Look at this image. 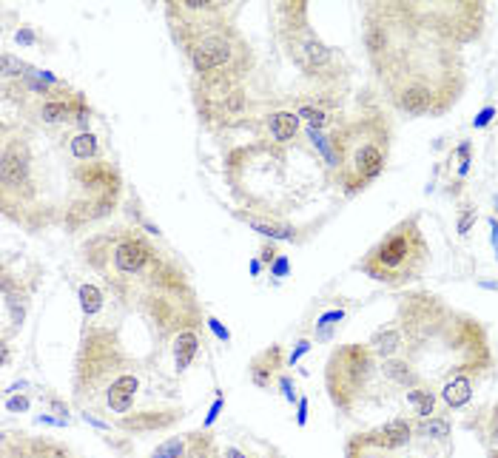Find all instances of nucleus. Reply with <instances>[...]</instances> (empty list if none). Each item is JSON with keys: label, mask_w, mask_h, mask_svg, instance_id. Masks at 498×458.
<instances>
[{"label": "nucleus", "mask_w": 498, "mask_h": 458, "mask_svg": "<svg viewBox=\"0 0 498 458\" xmlns=\"http://www.w3.org/2000/svg\"><path fill=\"white\" fill-rule=\"evenodd\" d=\"M88 262L103 274V279L120 293L126 302H137V308L168 330L171 319L177 324H188V313L194 311V293H191L185 274L177 271L163 254L137 231H117L108 237H97L86 245Z\"/></svg>", "instance_id": "obj_1"}, {"label": "nucleus", "mask_w": 498, "mask_h": 458, "mask_svg": "<svg viewBox=\"0 0 498 458\" xmlns=\"http://www.w3.org/2000/svg\"><path fill=\"white\" fill-rule=\"evenodd\" d=\"M333 140L339 182L348 194L368 188L388 165L390 157V125L381 114H361L344 123Z\"/></svg>", "instance_id": "obj_2"}, {"label": "nucleus", "mask_w": 498, "mask_h": 458, "mask_svg": "<svg viewBox=\"0 0 498 458\" xmlns=\"http://www.w3.org/2000/svg\"><path fill=\"white\" fill-rule=\"evenodd\" d=\"M427 259H430L427 239L421 234L418 222L410 217L390 228L368 251V256L359 262V268L376 282L405 285L421 276V271L427 268Z\"/></svg>", "instance_id": "obj_3"}, {"label": "nucleus", "mask_w": 498, "mask_h": 458, "mask_svg": "<svg viewBox=\"0 0 498 458\" xmlns=\"http://www.w3.org/2000/svg\"><path fill=\"white\" fill-rule=\"evenodd\" d=\"M373 376V350L365 345H344L336 348L328 359L324 385H328L331 402L342 410H353L359 396L365 393Z\"/></svg>", "instance_id": "obj_4"}, {"label": "nucleus", "mask_w": 498, "mask_h": 458, "mask_svg": "<svg viewBox=\"0 0 498 458\" xmlns=\"http://www.w3.org/2000/svg\"><path fill=\"white\" fill-rule=\"evenodd\" d=\"M285 14H291V21L285 23V43H288V51L294 60L308 71V74H319L333 63L331 49L324 46L319 37L313 34V29L305 21V6H294L285 9Z\"/></svg>", "instance_id": "obj_5"}, {"label": "nucleus", "mask_w": 498, "mask_h": 458, "mask_svg": "<svg viewBox=\"0 0 498 458\" xmlns=\"http://www.w3.org/2000/svg\"><path fill=\"white\" fill-rule=\"evenodd\" d=\"M410 435H413V424L407 422V418H390L388 424H381V427L365 433L361 438H365L368 444H373V447H381V450H401V447L410 444Z\"/></svg>", "instance_id": "obj_6"}, {"label": "nucleus", "mask_w": 498, "mask_h": 458, "mask_svg": "<svg viewBox=\"0 0 498 458\" xmlns=\"http://www.w3.org/2000/svg\"><path fill=\"white\" fill-rule=\"evenodd\" d=\"M3 458H71V453L54 442H40V438H17V442L3 444Z\"/></svg>", "instance_id": "obj_7"}, {"label": "nucleus", "mask_w": 498, "mask_h": 458, "mask_svg": "<svg viewBox=\"0 0 498 458\" xmlns=\"http://www.w3.org/2000/svg\"><path fill=\"white\" fill-rule=\"evenodd\" d=\"M29 154L23 145H9L3 151V165H0V177H3V191L9 194L12 188L29 185Z\"/></svg>", "instance_id": "obj_8"}, {"label": "nucleus", "mask_w": 498, "mask_h": 458, "mask_svg": "<svg viewBox=\"0 0 498 458\" xmlns=\"http://www.w3.org/2000/svg\"><path fill=\"white\" fill-rule=\"evenodd\" d=\"M140 390V378L134 373H120L117 378L106 387V405L111 413H128L134 398H137Z\"/></svg>", "instance_id": "obj_9"}, {"label": "nucleus", "mask_w": 498, "mask_h": 458, "mask_svg": "<svg viewBox=\"0 0 498 458\" xmlns=\"http://www.w3.org/2000/svg\"><path fill=\"white\" fill-rule=\"evenodd\" d=\"M83 108L80 100H66V97H46L40 106V120L43 123H66L71 114L78 117V111Z\"/></svg>", "instance_id": "obj_10"}, {"label": "nucleus", "mask_w": 498, "mask_h": 458, "mask_svg": "<svg viewBox=\"0 0 498 458\" xmlns=\"http://www.w3.org/2000/svg\"><path fill=\"white\" fill-rule=\"evenodd\" d=\"M442 398H444V405L450 407V410H458V407H464L470 398H473V378L470 376H464V373H458V376H453L447 385H444V390H442Z\"/></svg>", "instance_id": "obj_11"}, {"label": "nucleus", "mask_w": 498, "mask_h": 458, "mask_svg": "<svg viewBox=\"0 0 498 458\" xmlns=\"http://www.w3.org/2000/svg\"><path fill=\"white\" fill-rule=\"evenodd\" d=\"M271 137L276 143H288L296 137V128H299V114L296 111H276L271 114Z\"/></svg>", "instance_id": "obj_12"}, {"label": "nucleus", "mask_w": 498, "mask_h": 458, "mask_svg": "<svg viewBox=\"0 0 498 458\" xmlns=\"http://www.w3.org/2000/svg\"><path fill=\"white\" fill-rule=\"evenodd\" d=\"M197 348H200L197 333H194V330H180V336H177V348H174V361H177V370H180V373L191 365V361H194Z\"/></svg>", "instance_id": "obj_13"}, {"label": "nucleus", "mask_w": 498, "mask_h": 458, "mask_svg": "<svg viewBox=\"0 0 498 458\" xmlns=\"http://www.w3.org/2000/svg\"><path fill=\"white\" fill-rule=\"evenodd\" d=\"M407 402H410V407L416 410V415H418V418H433V410H436V396H433V390H430V387H425V385L410 387Z\"/></svg>", "instance_id": "obj_14"}, {"label": "nucleus", "mask_w": 498, "mask_h": 458, "mask_svg": "<svg viewBox=\"0 0 498 458\" xmlns=\"http://www.w3.org/2000/svg\"><path fill=\"white\" fill-rule=\"evenodd\" d=\"M385 376L390 381H396V385H401V387H418V376L410 370L407 361H399V359L385 361Z\"/></svg>", "instance_id": "obj_15"}, {"label": "nucleus", "mask_w": 498, "mask_h": 458, "mask_svg": "<svg viewBox=\"0 0 498 458\" xmlns=\"http://www.w3.org/2000/svg\"><path fill=\"white\" fill-rule=\"evenodd\" d=\"M69 148H71V157L74 160H94L97 157V137L91 134V131H83V134H78L71 143H69Z\"/></svg>", "instance_id": "obj_16"}, {"label": "nucleus", "mask_w": 498, "mask_h": 458, "mask_svg": "<svg viewBox=\"0 0 498 458\" xmlns=\"http://www.w3.org/2000/svg\"><path fill=\"white\" fill-rule=\"evenodd\" d=\"M393 453H399V450H381V447H373V444H368L361 435H356L353 442L348 444V458H393Z\"/></svg>", "instance_id": "obj_17"}, {"label": "nucleus", "mask_w": 498, "mask_h": 458, "mask_svg": "<svg viewBox=\"0 0 498 458\" xmlns=\"http://www.w3.org/2000/svg\"><path fill=\"white\" fill-rule=\"evenodd\" d=\"M373 345H376V353H379V356L390 359V356L399 350V345H401V336H399V330H393V328L379 330V333L373 336Z\"/></svg>", "instance_id": "obj_18"}, {"label": "nucleus", "mask_w": 498, "mask_h": 458, "mask_svg": "<svg viewBox=\"0 0 498 458\" xmlns=\"http://www.w3.org/2000/svg\"><path fill=\"white\" fill-rule=\"evenodd\" d=\"M421 435L427 438H436V442H444V438L450 435V422L447 418H421V427H418Z\"/></svg>", "instance_id": "obj_19"}, {"label": "nucleus", "mask_w": 498, "mask_h": 458, "mask_svg": "<svg viewBox=\"0 0 498 458\" xmlns=\"http://www.w3.org/2000/svg\"><path fill=\"white\" fill-rule=\"evenodd\" d=\"M80 308L86 316H94L100 308H103V293L100 288H94V285H80Z\"/></svg>", "instance_id": "obj_20"}, {"label": "nucleus", "mask_w": 498, "mask_h": 458, "mask_svg": "<svg viewBox=\"0 0 498 458\" xmlns=\"http://www.w3.org/2000/svg\"><path fill=\"white\" fill-rule=\"evenodd\" d=\"M151 458H185V438H168L151 453Z\"/></svg>", "instance_id": "obj_21"}, {"label": "nucleus", "mask_w": 498, "mask_h": 458, "mask_svg": "<svg viewBox=\"0 0 498 458\" xmlns=\"http://www.w3.org/2000/svg\"><path fill=\"white\" fill-rule=\"evenodd\" d=\"M251 228H254V231H259L262 237H271V239H294V231H291V228H276V225L257 222V219H251Z\"/></svg>", "instance_id": "obj_22"}, {"label": "nucleus", "mask_w": 498, "mask_h": 458, "mask_svg": "<svg viewBox=\"0 0 498 458\" xmlns=\"http://www.w3.org/2000/svg\"><path fill=\"white\" fill-rule=\"evenodd\" d=\"M296 114H299V117H305V120H308V123H311V128H316V131H319L324 123H328V111L313 108V106H302Z\"/></svg>", "instance_id": "obj_23"}, {"label": "nucleus", "mask_w": 498, "mask_h": 458, "mask_svg": "<svg viewBox=\"0 0 498 458\" xmlns=\"http://www.w3.org/2000/svg\"><path fill=\"white\" fill-rule=\"evenodd\" d=\"M475 219H478L475 208H467V211H462V217H458V234L467 237V234H470V228L475 225Z\"/></svg>", "instance_id": "obj_24"}, {"label": "nucleus", "mask_w": 498, "mask_h": 458, "mask_svg": "<svg viewBox=\"0 0 498 458\" xmlns=\"http://www.w3.org/2000/svg\"><path fill=\"white\" fill-rule=\"evenodd\" d=\"M487 438H490V444H493V447H498V405L493 407V415H490V427H487Z\"/></svg>", "instance_id": "obj_25"}, {"label": "nucleus", "mask_w": 498, "mask_h": 458, "mask_svg": "<svg viewBox=\"0 0 498 458\" xmlns=\"http://www.w3.org/2000/svg\"><path fill=\"white\" fill-rule=\"evenodd\" d=\"M21 69H23V63H17L12 54H3V74L6 77H12V74H23Z\"/></svg>", "instance_id": "obj_26"}, {"label": "nucleus", "mask_w": 498, "mask_h": 458, "mask_svg": "<svg viewBox=\"0 0 498 458\" xmlns=\"http://www.w3.org/2000/svg\"><path fill=\"white\" fill-rule=\"evenodd\" d=\"M458 171H462V174H467V168H470V143H462L458 145Z\"/></svg>", "instance_id": "obj_27"}, {"label": "nucleus", "mask_w": 498, "mask_h": 458, "mask_svg": "<svg viewBox=\"0 0 498 458\" xmlns=\"http://www.w3.org/2000/svg\"><path fill=\"white\" fill-rule=\"evenodd\" d=\"M344 319V311H331V313H324V316H319V328H331V324H336V322H342Z\"/></svg>", "instance_id": "obj_28"}, {"label": "nucleus", "mask_w": 498, "mask_h": 458, "mask_svg": "<svg viewBox=\"0 0 498 458\" xmlns=\"http://www.w3.org/2000/svg\"><path fill=\"white\" fill-rule=\"evenodd\" d=\"M493 117H495V108L487 106V108H482V114H478V117L473 120V125H475V128H484V125H490Z\"/></svg>", "instance_id": "obj_29"}, {"label": "nucleus", "mask_w": 498, "mask_h": 458, "mask_svg": "<svg viewBox=\"0 0 498 458\" xmlns=\"http://www.w3.org/2000/svg\"><path fill=\"white\" fill-rule=\"evenodd\" d=\"M6 410H9V413H17V410H29V402H26L23 396H21V398H9V402H6Z\"/></svg>", "instance_id": "obj_30"}, {"label": "nucleus", "mask_w": 498, "mask_h": 458, "mask_svg": "<svg viewBox=\"0 0 498 458\" xmlns=\"http://www.w3.org/2000/svg\"><path fill=\"white\" fill-rule=\"evenodd\" d=\"M208 324H211V330H214V333H217L222 341H228V339H231V333H228V330L222 328V324H220L217 319H208Z\"/></svg>", "instance_id": "obj_31"}, {"label": "nucleus", "mask_w": 498, "mask_h": 458, "mask_svg": "<svg viewBox=\"0 0 498 458\" xmlns=\"http://www.w3.org/2000/svg\"><path fill=\"white\" fill-rule=\"evenodd\" d=\"M279 385H282V393H285V398H288V402H294L296 398V393H294V385H291V378H279Z\"/></svg>", "instance_id": "obj_32"}, {"label": "nucleus", "mask_w": 498, "mask_h": 458, "mask_svg": "<svg viewBox=\"0 0 498 458\" xmlns=\"http://www.w3.org/2000/svg\"><path fill=\"white\" fill-rule=\"evenodd\" d=\"M274 274H276V276H285V274H288V259L279 256V259L274 262Z\"/></svg>", "instance_id": "obj_33"}, {"label": "nucleus", "mask_w": 498, "mask_h": 458, "mask_svg": "<svg viewBox=\"0 0 498 458\" xmlns=\"http://www.w3.org/2000/svg\"><path fill=\"white\" fill-rule=\"evenodd\" d=\"M305 418H308V398H299V413H296V422L305 424Z\"/></svg>", "instance_id": "obj_34"}, {"label": "nucleus", "mask_w": 498, "mask_h": 458, "mask_svg": "<svg viewBox=\"0 0 498 458\" xmlns=\"http://www.w3.org/2000/svg\"><path fill=\"white\" fill-rule=\"evenodd\" d=\"M220 410H222V398H217V402H214V407H211V413H208V418H205V424H211V422H214Z\"/></svg>", "instance_id": "obj_35"}, {"label": "nucleus", "mask_w": 498, "mask_h": 458, "mask_svg": "<svg viewBox=\"0 0 498 458\" xmlns=\"http://www.w3.org/2000/svg\"><path fill=\"white\" fill-rule=\"evenodd\" d=\"M308 348H311V341H299V348H296V350L291 353V365H294V361H296V359H299V356H302L305 350H308Z\"/></svg>", "instance_id": "obj_36"}, {"label": "nucleus", "mask_w": 498, "mask_h": 458, "mask_svg": "<svg viewBox=\"0 0 498 458\" xmlns=\"http://www.w3.org/2000/svg\"><path fill=\"white\" fill-rule=\"evenodd\" d=\"M34 34L32 32H17V43H32Z\"/></svg>", "instance_id": "obj_37"}, {"label": "nucleus", "mask_w": 498, "mask_h": 458, "mask_svg": "<svg viewBox=\"0 0 498 458\" xmlns=\"http://www.w3.org/2000/svg\"><path fill=\"white\" fill-rule=\"evenodd\" d=\"M490 228H493V245L498 248V219L495 217H490Z\"/></svg>", "instance_id": "obj_38"}, {"label": "nucleus", "mask_w": 498, "mask_h": 458, "mask_svg": "<svg viewBox=\"0 0 498 458\" xmlns=\"http://www.w3.org/2000/svg\"><path fill=\"white\" fill-rule=\"evenodd\" d=\"M262 259H265V262H274V259H276V251H274V248H265V251H262Z\"/></svg>", "instance_id": "obj_39"}, {"label": "nucleus", "mask_w": 498, "mask_h": 458, "mask_svg": "<svg viewBox=\"0 0 498 458\" xmlns=\"http://www.w3.org/2000/svg\"><path fill=\"white\" fill-rule=\"evenodd\" d=\"M225 458H245V455H242L237 447H228V450H225Z\"/></svg>", "instance_id": "obj_40"}]
</instances>
